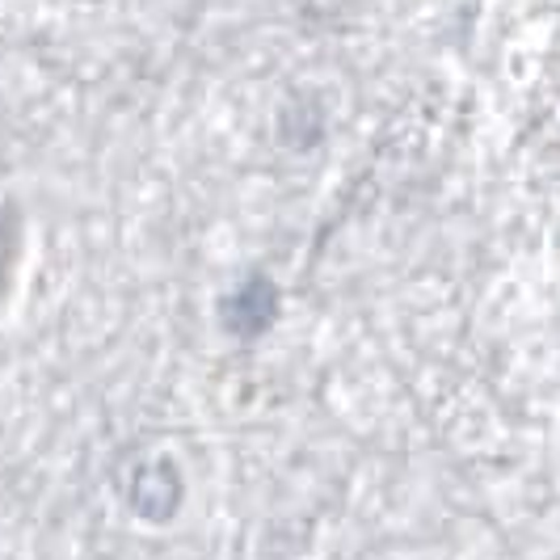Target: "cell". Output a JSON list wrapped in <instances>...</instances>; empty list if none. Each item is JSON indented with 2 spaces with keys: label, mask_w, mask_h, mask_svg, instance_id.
Instances as JSON below:
<instances>
[{
  "label": "cell",
  "mask_w": 560,
  "mask_h": 560,
  "mask_svg": "<svg viewBox=\"0 0 560 560\" xmlns=\"http://www.w3.org/2000/svg\"><path fill=\"white\" fill-rule=\"evenodd\" d=\"M220 316L232 337H261L279 320V287L266 275H253L220 304Z\"/></svg>",
  "instance_id": "obj_1"
},
{
  "label": "cell",
  "mask_w": 560,
  "mask_h": 560,
  "mask_svg": "<svg viewBox=\"0 0 560 560\" xmlns=\"http://www.w3.org/2000/svg\"><path fill=\"white\" fill-rule=\"evenodd\" d=\"M127 502L148 523H168L177 514V505H182V477H177V468L168 459L140 464V472L131 477V489H127Z\"/></svg>",
  "instance_id": "obj_2"
}]
</instances>
